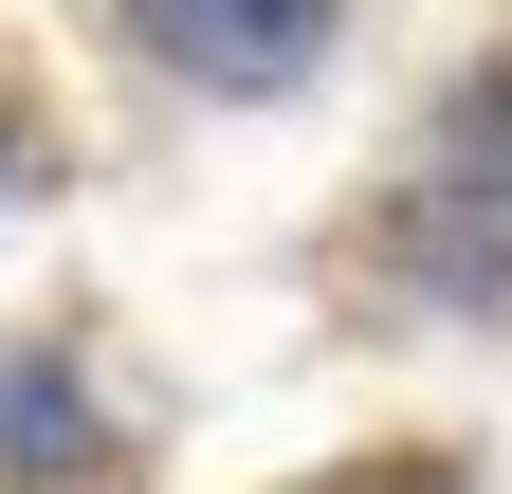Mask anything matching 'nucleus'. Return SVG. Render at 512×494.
<instances>
[{
    "mask_svg": "<svg viewBox=\"0 0 512 494\" xmlns=\"http://www.w3.org/2000/svg\"><path fill=\"white\" fill-rule=\"evenodd\" d=\"M384 257L421 293H512V92H458L439 110L421 183L384 202Z\"/></svg>",
    "mask_w": 512,
    "mask_h": 494,
    "instance_id": "obj_1",
    "label": "nucleus"
},
{
    "mask_svg": "<svg viewBox=\"0 0 512 494\" xmlns=\"http://www.w3.org/2000/svg\"><path fill=\"white\" fill-rule=\"evenodd\" d=\"M128 37L165 74H202V92H293L330 55V0H128Z\"/></svg>",
    "mask_w": 512,
    "mask_h": 494,
    "instance_id": "obj_2",
    "label": "nucleus"
},
{
    "mask_svg": "<svg viewBox=\"0 0 512 494\" xmlns=\"http://www.w3.org/2000/svg\"><path fill=\"white\" fill-rule=\"evenodd\" d=\"M55 476H92V403L55 385V366H19V385H0V494H55Z\"/></svg>",
    "mask_w": 512,
    "mask_h": 494,
    "instance_id": "obj_3",
    "label": "nucleus"
},
{
    "mask_svg": "<svg viewBox=\"0 0 512 494\" xmlns=\"http://www.w3.org/2000/svg\"><path fill=\"white\" fill-rule=\"evenodd\" d=\"M0 183H19V129H0Z\"/></svg>",
    "mask_w": 512,
    "mask_h": 494,
    "instance_id": "obj_4",
    "label": "nucleus"
}]
</instances>
